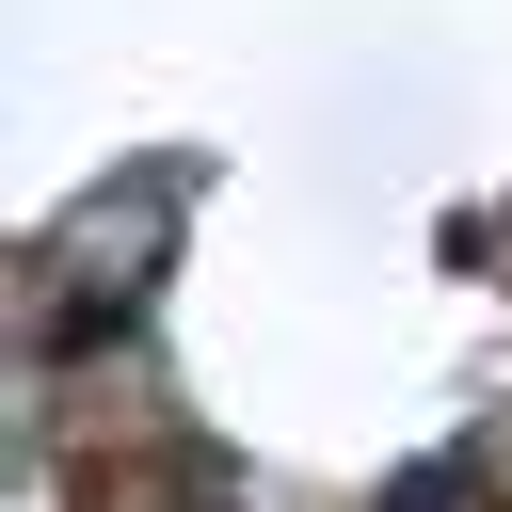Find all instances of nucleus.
Segmentation results:
<instances>
[{"instance_id":"obj_1","label":"nucleus","mask_w":512,"mask_h":512,"mask_svg":"<svg viewBox=\"0 0 512 512\" xmlns=\"http://www.w3.org/2000/svg\"><path fill=\"white\" fill-rule=\"evenodd\" d=\"M384 512H480V448H432V464H400V480H384Z\"/></svg>"}]
</instances>
